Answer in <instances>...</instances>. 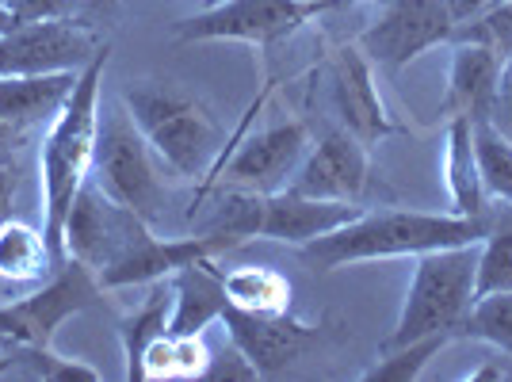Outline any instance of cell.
I'll list each match as a JSON object with an SVG mask.
<instances>
[{
    "label": "cell",
    "mask_w": 512,
    "mask_h": 382,
    "mask_svg": "<svg viewBox=\"0 0 512 382\" xmlns=\"http://www.w3.org/2000/svg\"><path fill=\"white\" fill-rule=\"evenodd\" d=\"M23 134H27L23 127H12V123H4V119H0V157H4V153H12V149L20 146Z\"/></svg>",
    "instance_id": "obj_37"
},
{
    "label": "cell",
    "mask_w": 512,
    "mask_h": 382,
    "mask_svg": "<svg viewBox=\"0 0 512 382\" xmlns=\"http://www.w3.org/2000/svg\"><path fill=\"white\" fill-rule=\"evenodd\" d=\"M16 184H20L16 169H12L8 161H0V222L12 218V207H16Z\"/></svg>",
    "instance_id": "obj_35"
},
{
    "label": "cell",
    "mask_w": 512,
    "mask_h": 382,
    "mask_svg": "<svg viewBox=\"0 0 512 382\" xmlns=\"http://www.w3.org/2000/svg\"><path fill=\"white\" fill-rule=\"evenodd\" d=\"M367 146L348 130H329L318 146L302 157L299 172L291 176L287 188L314 199H344L356 203L367 191Z\"/></svg>",
    "instance_id": "obj_13"
},
{
    "label": "cell",
    "mask_w": 512,
    "mask_h": 382,
    "mask_svg": "<svg viewBox=\"0 0 512 382\" xmlns=\"http://www.w3.org/2000/svg\"><path fill=\"white\" fill-rule=\"evenodd\" d=\"M478 245H455V249H432L417 256V268L409 279L406 302L394 333L386 337L383 348H398L409 340L432 337V333H451L459 337L463 321L474 302V279H478Z\"/></svg>",
    "instance_id": "obj_4"
},
{
    "label": "cell",
    "mask_w": 512,
    "mask_h": 382,
    "mask_svg": "<svg viewBox=\"0 0 512 382\" xmlns=\"http://www.w3.org/2000/svg\"><path fill=\"white\" fill-rule=\"evenodd\" d=\"M455 35L448 0H386L379 20L360 35V50L371 65H383L390 73L406 69L432 46L448 43Z\"/></svg>",
    "instance_id": "obj_10"
},
{
    "label": "cell",
    "mask_w": 512,
    "mask_h": 382,
    "mask_svg": "<svg viewBox=\"0 0 512 382\" xmlns=\"http://www.w3.org/2000/svg\"><path fill=\"white\" fill-rule=\"evenodd\" d=\"M226 302L237 310H253V314H287L291 310V283L279 276L276 268L264 264H245L234 272H222Z\"/></svg>",
    "instance_id": "obj_24"
},
{
    "label": "cell",
    "mask_w": 512,
    "mask_h": 382,
    "mask_svg": "<svg viewBox=\"0 0 512 382\" xmlns=\"http://www.w3.org/2000/svg\"><path fill=\"white\" fill-rule=\"evenodd\" d=\"M16 16H12V8H8V4H4V0H0V35H4V31H12V27H16Z\"/></svg>",
    "instance_id": "obj_40"
},
{
    "label": "cell",
    "mask_w": 512,
    "mask_h": 382,
    "mask_svg": "<svg viewBox=\"0 0 512 382\" xmlns=\"http://www.w3.org/2000/svg\"><path fill=\"white\" fill-rule=\"evenodd\" d=\"M222 325L237 348L249 356L260 379H272L279 371H287V363L299 360V352L314 340V329L306 321L287 314H253V310H237L226 302Z\"/></svg>",
    "instance_id": "obj_15"
},
{
    "label": "cell",
    "mask_w": 512,
    "mask_h": 382,
    "mask_svg": "<svg viewBox=\"0 0 512 382\" xmlns=\"http://www.w3.org/2000/svg\"><path fill=\"white\" fill-rule=\"evenodd\" d=\"M146 237H150V226L134 211H127L119 199H111L96 176H88L65 214L62 253L65 260H81L92 272H104Z\"/></svg>",
    "instance_id": "obj_7"
},
{
    "label": "cell",
    "mask_w": 512,
    "mask_h": 382,
    "mask_svg": "<svg viewBox=\"0 0 512 382\" xmlns=\"http://www.w3.org/2000/svg\"><path fill=\"white\" fill-rule=\"evenodd\" d=\"M58 260L46 245L43 230L20 218L0 222V287H31L54 268Z\"/></svg>",
    "instance_id": "obj_20"
},
{
    "label": "cell",
    "mask_w": 512,
    "mask_h": 382,
    "mask_svg": "<svg viewBox=\"0 0 512 382\" xmlns=\"http://www.w3.org/2000/svg\"><path fill=\"white\" fill-rule=\"evenodd\" d=\"M329 88H333V107L341 115V127L348 134H356L363 146L383 142L386 134H394L398 123L390 119L371 62L360 46H344L337 50V58L329 65Z\"/></svg>",
    "instance_id": "obj_12"
},
{
    "label": "cell",
    "mask_w": 512,
    "mask_h": 382,
    "mask_svg": "<svg viewBox=\"0 0 512 382\" xmlns=\"http://www.w3.org/2000/svg\"><path fill=\"white\" fill-rule=\"evenodd\" d=\"M211 348L203 333H161L146 352L142 363V379L150 382H188L203 379L207 367H211Z\"/></svg>",
    "instance_id": "obj_22"
},
{
    "label": "cell",
    "mask_w": 512,
    "mask_h": 382,
    "mask_svg": "<svg viewBox=\"0 0 512 382\" xmlns=\"http://www.w3.org/2000/svg\"><path fill=\"white\" fill-rule=\"evenodd\" d=\"M363 207L344 203V199H314L299 191L283 188L264 199V218H260V237L283 241V245H310L314 237H325L356 222Z\"/></svg>",
    "instance_id": "obj_16"
},
{
    "label": "cell",
    "mask_w": 512,
    "mask_h": 382,
    "mask_svg": "<svg viewBox=\"0 0 512 382\" xmlns=\"http://www.w3.org/2000/svg\"><path fill=\"white\" fill-rule=\"evenodd\" d=\"M16 375H31V379L46 382H100V371L81 360H65L50 344L46 348H23L16 344Z\"/></svg>",
    "instance_id": "obj_29"
},
{
    "label": "cell",
    "mask_w": 512,
    "mask_h": 382,
    "mask_svg": "<svg viewBox=\"0 0 512 382\" xmlns=\"http://www.w3.org/2000/svg\"><path fill=\"white\" fill-rule=\"evenodd\" d=\"M493 291H512V218L486 226V237L478 245V279H474V298L493 295Z\"/></svg>",
    "instance_id": "obj_28"
},
{
    "label": "cell",
    "mask_w": 512,
    "mask_h": 382,
    "mask_svg": "<svg viewBox=\"0 0 512 382\" xmlns=\"http://www.w3.org/2000/svg\"><path fill=\"white\" fill-rule=\"evenodd\" d=\"M123 107L146 134L161 165L180 176H207L218 165L222 130L203 100L172 81H134L123 88Z\"/></svg>",
    "instance_id": "obj_3"
},
{
    "label": "cell",
    "mask_w": 512,
    "mask_h": 382,
    "mask_svg": "<svg viewBox=\"0 0 512 382\" xmlns=\"http://www.w3.org/2000/svg\"><path fill=\"white\" fill-rule=\"evenodd\" d=\"M337 0H218L176 23V43H249L276 46L321 12H337Z\"/></svg>",
    "instance_id": "obj_6"
},
{
    "label": "cell",
    "mask_w": 512,
    "mask_h": 382,
    "mask_svg": "<svg viewBox=\"0 0 512 382\" xmlns=\"http://www.w3.org/2000/svg\"><path fill=\"white\" fill-rule=\"evenodd\" d=\"M4 4H8V0H4Z\"/></svg>",
    "instance_id": "obj_42"
},
{
    "label": "cell",
    "mask_w": 512,
    "mask_h": 382,
    "mask_svg": "<svg viewBox=\"0 0 512 382\" xmlns=\"http://www.w3.org/2000/svg\"><path fill=\"white\" fill-rule=\"evenodd\" d=\"M172 318L169 333H203L211 321H222L226 310V287L222 272L214 268V260H195L188 268L172 272Z\"/></svg>",
    "instance_id": "obj_18"
},
{
    "label": "cell",
    "mask_w": 512,
    "mask_h": 382,
    "mask_svg": "<svg viewBox=\"0 0 512 382\" xmlns=\"http://www.w3.org/2000/svg\"><path fill=\"white\" fill-rule=\"evenodd\" d=\"M310 153V134L302 123H279L245 138L230 161H222L218 169L226 176V188H245L256 195H276L291 184V176L299 172L302 157ZM214 169V172H218Z\"/></svg>",
    "instance_id": "obj_11"
},
{
    "label": "cell",
    "mask_w": 512,
    "mask_h": 382,
    "mask_svg": "<svg viewBox=\"0 0 512 382\" xmlns=\"http://www.w3.org/2000/svg\"><path fill=\"white\" fill-rule=\"evenodd\" d=\"M203 379L230 382V379H260V375H256V367L249 363V356H245L234 340H230V348H226V352L211 356V367H207V375H203Z\"/></svg>",
    "instance_id": "obj_32"
},
{
    "label": "cell",
    "mask_w": 512,
    "mask_h": 382,
    "mask_svg": "<svg viewBox=\"0 0 512 382\" xmlns=\"http://www.w3.org/2000/svg\"><path fill=\"white\" fill-rule=\"evenodd\" d=\"M107 54L100 50L77 73V85L69 92L62 111L50 119V130L39 149V188H43V237L58 264H65L62 230L65 214L73 207L77 191L92 176L96 161V130H100V88H104Z\"/></svg>",
    "instance_id": "obj_1"
},
{
    "label": "cell",
    "mask_w": 512,
    "mask_h": 382,
    "mask_svg": "<svg viewBox=\"0 0 512 382\" xmlns=\"http://www.w3.org/2000/svg\"><path fill=\"white\" fill-rule=\"evenodd\" d=\"M451 333H432V337L409 340V344H398V348H383L379 352V363L363 375L367 382L383 379V382H413L421 379V371L428 367V360H436L444 348H448Z\"/></svg>",
    "instance_id": "obj_26"
},
{
    "label": "cell",
    "mask_w": 512,
    "mask_h": 382,
    "mask_svg": "<svg viewBox=\"0 0 512 382\" xmlns=\"http://www.w3.org/2000/svg\"><path fill=\"white\" fill-rule=\"evenodd\" d=\"M501 4H509V0H448L451 20H455V27H459V23L478 20V16H486V12H493V8H501Z\"/></svg>",
    "instance_id": "obj_34"
},
{
    "label": "cell",
    "mask_w": 512,
    "mask_h": 382,
    "mask_svg": "<svg viewBox=\"0 0 512 382\" xmlns=\"http://www.w3.org/2000/svg\"><path fill=\"white\" fill-rule=\"evenodd\" d=\"M81 16H85L92 27L104 20H115V16H119V0H81Z\"/></svg>",
    "instance_id": "obj_36"
},
{
    "label": "cell",
    "mask_w": 512,
    "mask_h": 382,
    "mask_svg": "<svg viewBox=\"0 0 512 382\" xmlns=\"http://www.w3.org/2000/svg\"><path fill=\"white\" fill-rule=\"evenodd\" d=\"M470 379L482 382V379H509V371L505 367H482V371H470Z\"/></svg>",
    "instance_id": "obj_39"
},
{
    "label": "cell",
    "mask_w": 512,
    "mask_h": 382,
    "mask_svg": "<svg viewBox=\"0 0 512 382\" xmlns=\"http://www.w3.org/2000/svg\"><path fill=\"white\" fill-rule=\"evenodd\" d=\"M104 46L92 35V23H73V20L16 23L12 31L0 35V73H16V77L81 73Z\"/></svg>",
    "instance_id": "obj_9"
},
{
    "label": "cell",
    "mask_w": 512,
    "mask_h": 382,
    "mask_svg": "<svg viewBox=\"0 0 512 382\" xmlns=\"http://www.w3.org/2000/svg\"><path fill=\"white\" fill-rule=\"evenodd\" d=\"M169 318H172V287L169 279H157L153 291L146 295V302L123 321L119 329V340H123V360H127V379L142 382V363H146V352L150 344L161 333H169Z\"/></svg>",
    "instance_id": "obj_23"
},
{
    "label": "cell",
    "mask_w": 512,
    "mask_h": 382,
    "mask_svg": "<svg viewBox=\"0 0 512 382\" xmlns=\"http://www.w3.org/2000/svg\"><path fill=\"white\" fill-rule=\"evenodd\" d=\"M470 134H474V157H478L486 195L512 207V138H505L490 119L470 123Z\"/></svg>",
    "instance_id": "obj_25"
},
{
    "label": "cell",
    "mask_w": 512,
    "mask_h": 382,
    "mask_svg": "<svg viewBox=\"0 0 512 382\" xmlns=\"http://www.w3.org/2000/svg\"><path fill=\"white\" fill-rule=\"evenodd\" d=\"M157 153L146 142V134L130 119L123 104H111L100 115L96 130V161L92 172L100 180V188L119 199L127 211H134L146 226H157L169 211V188L157 169Z\"/></svg>",
    "instance_id": "obj_5"
},
{
    "label": "cell",
    "mask_w": 512,
    "mask_h": 382,
    "mask_svg": "<svg viewBox=\"0 0 512 382\" xmlns=\"http://www.w3.org/2000/svg\"><path fill=\"white\" fill-rule=\"evenodd\" d=\"M234 241L218 234H199L195 237H146L142 245H134L123 260H115L111 268L96 272L100 287H142V283H157L169 279L172 272L188 268L195 260H214V256L230 253Z\"/></svg>",
    "instance_id": "obj_14"
},
{
    "label": "cell",
    "mask_w": 512,
    "mask_h": 382,
    "mask_svg": "<svg viewBox=\"0 0 512 382\" xmlns=\"http://www.w3.org/2000/svg\"><path fill=\"white\" fill-rule=\"evenodd\" d=\"M12 16L20 23L35 20H73L81 12V0H8Z\"/></svg>",
    "instance_id": "obj_31"
},
{
    "label": "cell",
    "mask_w": 512,
    "mask_h": 382,
    "mask_svg": "<svg viewBox=\"0 0 512 382\" xmlns=\"http://www.w3.org/2000/svg\"><path fill=\"white\" fill-rule=\"evenodd\" d=\"M100 291L104 287L92 268H85L81 260H65L39 291L0 306V340L23 344V348H46V344H54L58 325L88 310Z\"/></svg>",
    "instance_id": "obj_8"
},
{
    "label": "cell",
    "mask_w": 512,
    "mask_h": 382,
    "mask_svg": "<svg viewBox=\"0 0 512 382\" xmlns=\"http://www.w3.org/2000/svg\"><path fill=\"white\" fill-rule=\"evenodd\" d=\"M501 54H493L482 43H455L448 73V96L440 111L448 119H470L482 123L490 119L493 96H497V81H501Z\"/></svg>",
    "instance_id": "obj_17"
},
{
    "label": "cell",
    "mask_w": 512,
    "mask_h": 382,
    "mask_svg": "<svg viewBox=\"0 0 512 382\" xmlns=\"http://www.w3.org/2000/svg\"><path fill=\"white\" fill-rule=\"evenodd\" d=\"M73 85H77V73H43V77L0 73V119L23 130L54 119L69 100Z\"/></svg>",
    "instance_id": "obj_19"
},
{
    "label": "cell",
    "mask_w": 512,
    "mask_h": 382,
    "mask_svg": "<svg viewBox=\"0 0 512 382\" xmlns=\"http://www.w3.org/2000/svg\"><path fill=\"white\" fill-rule=\"evenodd\" d=\"M337 4H352V0H337Z\"/></svg>",
    "instance_id": "obj_41"
},
{
    "label": "cell",
    "mask_w": 512,
    "mask_h": 382,
    "mask_svg": "<svg viewBox=\"0 0 512 382\" xmlns=\"http://www.w3.org/2000/svg\"><path fill=\"white\" fill-rule=\"evenodd\" d=\"M451 39H455V43L490 46L493 54H501V62H505L512 54V0L501 4V8H493V12H486V16H478V20L459 23Z\"/></svg>",
    "instance_id": "obj_30"
},
{
    "label": "cell",
    "mask_w": 512,
    "mask_h": 382,
    "mask_svg": "<svg viewBox=\"0 0 512 382\" xmlns=\"http://www.w3.org/2000/svg\"><path fill=\"white\" fill-rule=\"evenodd\" d=\"M444 176L451 191V211L482 218L486 214V188H482V172L474 157V134L470 119H451L448 127V149H444Z\"/></svg>",
    "instance_id": "obj_21"
},
{
    "label": "cell",
    "mask_w": 512,
    "mask_h": 382,
    "mask_svg": "<svg viewBox=\"0 0 512 382\" xmlns=\"http://www.w3.org/2000/svg\"><path fill=\"white\" fill-rule=\"evenodd\" d=\"M459 337L486 340L501 352H512V291H493V295L474 298Z\"/></svg>",
    "instance_id": "obj_27"
},
{
    "label": "cell",
    "mask_w": 512,
    "mask_h": 382,
    "mask_svg": "<svg viewBox=\"0 0 512 382\" xmlns=\"http://www.w3.org/2000/svg\"><path fill=\"white\" fill-rule=\"evenodd\" d=\"M8 375H16V344L8 352H0V379H8Z\"/></svg>",
    "instance_id": "obj_38"
},
{
    "label": "cell",
    "mask_w": 512,
    "mask_h": 382,
    "mask_svg": "<svg viewBox=\"0 0 512 382\" xmlns=\"http://www.w3.org/2000/svg\"><path fill=\"white\" fill-rule=\"evenodd\" d=\"M490 123L505 138H512V54L501 65V81H497V96H493V111H490Z\"/></svg>",
    "instance_id": "obj_33"
},
{
    "label": "cell",
    "mask_w": 512,
    "mask_h": 382,
    "mask_svg": "<svg viewBox=\"0 0 512 382\" xmlns=\"http://www.w3.org/2000/svg\"><path fill=\"white\" fill-rule=\"evenodd\" d=\"M490 218L467 214H428V211H363L356 222L302 245V260L318 272H333L360 260H390V256H421L432 249L474 245L486 237Z\"/></svg>",
    "instance_id": "obj_2"
}]
</instances>
